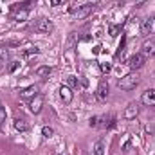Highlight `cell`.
Segmentation results:
<instances>
[{"label": "cell", "instance_id": "obj_7", "mask_svg": "<svg viewBox=\"0 0 155 155\" xmlns=\"http://www.w3.org/2000/svg\"><path fill=\"white\" fill-rule=\"evenodd\" d=\"M141 101H143V105H146V107H155V88L144 90L143 96H141Z\"/></svg>", "mask_w": 155, "mask_h": 155}, {"label": "cell", "instance_id": "obj_10", "mask_svg": "<svg viewBox=\"0 0 155 155\" xmlns=\"http://www.w3.org/2000/svg\"><path fill=\"white\" fill-rule=\"evenodd\" d=\"M35 96H38V87H35V85H31V87L20 90V97H22V99H29V101H31Z\"/></svg>", "mask_w": 155, "mask_h": 155}, {"label": "cell", "instance_id": "obj_24", "mask_svg": "<svg viewBox=\"0 0 155 155\" xmlns=\"http://www.w3.org/2000/svg\"><path fill=\"white\" fill-rule=\"evenodd\" d=\"M67 81H69V87H78V79L74 76H69Z\"/></svg>", "mask_w": 155, "mask_h": 155}, {"label": "cell", "instance_id": "obj_26", "mask_svg": "<svg viewBox=\"0 0 155 155\" xmlns=\"http://www.w3.org/2000/svg\"><path fill=\"white\" fill-rule=\"evenodd\" d=\"M146 132H148V134H153V126L148 124V126H146Z\"/></svg>", "mask_w": 155, "mask_h": 155}, {"label": "cell", "instance_id": "obj_23", "mask_svg": "<svg viewBox=\"0 0 155 155\" xmlns=\"http://www.w3.org/2000/svg\"><path fill=\"white\" fill-rule=\"evenodd\" d=\"M5 117H7V112H5V108H2V107H0V124L5 121Z\"/></svg>", "mask_w": 155, "mask_h": 155}, {"label": "cell", "instance_id": "obj_1", "mask_svg": "<svg viewBox=\"0 0 155 155\" xmlns=\"http://www.w3.org/2000/svg\"><path fill=\"white\" fill-rule=\"evenodd\" d=\"M137 85H139V76H137L135 72H130V74L123 76L117 81V87H119L121 90H134Z\"/></svg>", "mask_w": 155, "mask_h": 155}, {"label": "cell", "instance_id": "obj_27", "mask_svg": "<svg viewBox=\"0 0 155 155\" xmlns=\"http://www.w3.org/2000/svg\"><path fill=\"white\" fill-rule=\"evenodd\" d=\"M60 2H61V0H51V4H52V5H60Z\"/></svg>", "mask_w": 155, "mask_h": 155}, {"label": "cell", "instance_id": "obj_13", "mask_svg": "<svg viewBox=\"0 0 155 155\" xmlns=\"http://www.w3.org/2000/svg\"><path fill=\"white\" fill-rule=\"evenodd\" d=\"M9 63V52L5 47H0V71Z\"/></svg>", "mask_w": 155, "mask_h": 155}, {"label": "cell", "instance_id": "obj_20", "mask_svg": "<svg viewBox=\"0 0 155 155\" xmlns=\"http://www.w3.org/2000/svg\"><path fill=\"white\" fill-rule=\"evenodd\" d=\"M99 124H101V117H99V116L90 117V126H92V128H97Z\"/></svg>", "mask_w": 155, "mask_h": 155}, {"label": "cell", "instance_id": "obj_5", "mask_svg": "<svg viewBox=\"0 0 155 155\" xmlns=\"http://www.w3.org/2000/svg\"><path fill=\"white\" fill-rule=\"evenodd\" d=\"M137 116H139V105H137V103H130V105L124 108V112H123V117L128 119V121L135 119Z\"/></svg>", "mask_w": 155, "mask_h": 155}, {"label": "cell", "instance_id": "obj_6", "mask_svg": "<svg viewBox=\"0 0 155 155\" xmlns=\"http://www.w3.org/2000/svg\"><path fill=\"white\" fill-rule=\"evenodd\" d=\"M141 54H143L144 58H153L155 56V40H146V41L143 43Z\"/></svg>", "mask_w": 155, "mask_h": 155}, {"label": "cell", "instance_id": "obj_25", "mask_svg": "<svg viewBox=\"0 0 155 155\" xmlns=\"http://www.w3.org/2000/svg\"><path fill=\"white\" fill-rule=\"evenodd\" d=\"M134 2H135V5H137V7H141V5H144L148 0H134Z\"/></svg>", "mask_w": 155, "mask_h": 155}, {"label": "cell", "instance_id": "obj_31", "mask_svg": "<svg viewBox=\"0 0 155 155\" xmlns=\"http://www.w3.org/2000/svg\"><path fill=\"white\" fill-rule=\"evenodd\" d=\"M153 40H155V38H153Z\"/></svg>", "mask_w": 155, "mask_h": 155}, {"label": "cell", "instance_id": "obj_30", "mask_svg": "<svg viewBox=\"0 0 155 155\" xmlns=\"http://www.w3.org/2000/svg\"><path fill=\"white\" fill-rule=\"evenodd\" d=\"M152 155H155V153H152Z\"/></svg>", "mask_w": 155, "mask_h": 155}, {"label": "cell", "instance_id": "obj_19", "mask_svg": "<svg viewBox=\"0 0 155 155\" xmlns=\"http://www.w3.org/2000/svg\"><path fill=\"white\" fill-rule=\"evenodd\" d=\"M41 134H43V137H47V139H49V137H52L54 130H52L51 126H43V128H41Z\"/></svg>", "mask_w": 155, "mask_h": 155}, {"label": "cell", "instance_id": "obj_15", "mask_svg": "<svg viewBox=\"0 0 155 155\" xmlns=\"http://www.w3.org/2000/svg\"><path fill=\"white\" fill-rule=\"evenodd\" d=\"M27 16H29L27 9H20V11H16V13H15V20H16V22H25V20H27Z\"/></svg>", "mask_w": 155, "mask_h": 155}, {"label": "cell", "instance_id": "obj_9", "mask_svg": "<svg viewBox=\"0 0 155 155\" xmlns=\"http://www.w3.org/2000/svg\"><path fill=\"white\" fill-rule=\"evenodd\" d=\"M60 99L63 101V103H71L72 101V88L69 87V85H61L60 87Z\"/></svg>", "mask_w": 155, "mask_h": 155}, {"label": "cell", "instance_id": "obj_11", "mask_svg": "<svg viewBox=\"0 0 155 155\" xmlns=\"http://www.w3.org/2000/svg\"><path fill=\"white\" fill-rule=\"evenodd\" d=\"M92 7H94V5H79L76 11H74V16H76L78 20H83V18H87V16L92 13Z\"/></svg>", "mask_w": 155, "mask_h": 155}, {"label": "cell", "instance_id": "obj_4", "mask_svg": "<svg viewBox=\"0 0 155 155\" xmlns=\"http://www.w3.org/2000/svg\"><path fill=\"white\" fill-rule=\"evenodd\" d=\"M107 97H108V83L107 81H101L97 85V90H96V99L101 101V103H105Z\"/></svg>", "mask_w": 155, "mask_h": 155}, {"label": "cell", "instance_id": "obj_12", "mask_svg": "<svg viewBox=\"0 0 155 155\" xmlns=\"http://www.w3.org/2000/svg\"><path fill=\"white\" fill-rule=\"evenodd\" d=\"M152 31H153V16H148V18H144L143 24H141V33H143V35H150Z\"/></svg>", "mask_w": 155, "mask_h": 155}, {"label": "cell", "instance_id": "obj_21", "mask_svg": "<svg viewBox=\"0 0 155 155\" xmlns=\"http://www.w3.org/2000/svg\"><path fill=\"white\" fill-rule=\"evenodd\" d=\"M99 67H101V72H105V74H108V72L112 71V65H110V63H101Z\"/></svg>", "mask_w": 155, "mask_h": 155}, {"label": "cell", "instance_id": "obj_14", "mask_svg": "<svg viewBox=\"0 0 155 155\" xmlns=\"http://www.w3.org/2000/svg\"><path fill=\"white\" fill-rule=\"evenodd\" d=\"M15 128H16L18 132H27V130H29V124H27L25 119H16V121H15Z\"/></svg>", "mask_w": 155, "mask_h": 155}, {"label": "cell", "instance_id": "obj_18", "mask_svg": "<svg viewBox=\"0 0 155 155\" xmlns=\"http://www.w3.org/2000/svg\"><path fill=\"white\" fill-rule=\"evenodd\" d=\"M18 69H20V61H16V60H15V61H9V69H7L9 74H15Z\"/></svg>", "mask_w": 155, "mask_h": 155}, {"label": "cell", "instance_id": "obj_2", "mask_svg": "<svg viewBox=\"0 0 155 155\" xmlns=\"http://www.w3.org/2000/svg\"><path fill=\"white\" fill-rule=\"evenodd\" d=\"M35 31H38V33H52L54 31V24L51 20H47V18H40L35 24Z\"/></svg>", "mask_w": 155, "mask_h": 155}, {"label": "cell", "instance_id": "obj_28", "mask_svg": "<svg viewBox=\"0 0 155 155\" xmlns=\"http://www.w3.org/2000/svg\"><path fill=\"white\" fill-rule=\"evenodd\" d=\"M88 4L90 5H96V4H99V0H88Z\"/></svg>", "mask_w": 155, "mask_h": 155}, {"label": "cell", "instance_id": "obj_16", "mask_svg": "<svg viewBox=\"0 0 155 155\" xmlns=\"http://www.w3.org/2000/svg\"><path fill=\"white\" fill-rule=\"evenodd\" d=\"M51 72H52L51 67H38V69H36V76L38 78H45V76H49Z\"/></svg>", "mask_w": 155, "mask_h": 155}, {"label": "cell", "instance_id": "obj_3", "mask_svg": "<svg viewBox=\"0 0 155 155\" xmlns=\"http://www.w3.org/2000/svg\"><path fill=\"white\" fill-rule=\"evenodd\" d=\"M144 61H146V58H144L141 52H137V54L130 56V60H128V67L135 71V69H141V67L144 65Z\"/></svg>", "mask_w": 155, "mask_h": 155}, {"label": "cell", "instance_id": "obj_22", "mask_svg": "<svg viewBox=\"0 0 155 155\" xmlns=\"http://www.w3.org/2000/svg\"><path fill=\"white\" fill-rule=\"evenodd\" d=\"M119 31H121L119 27H116V25H110V36H114V38H116L117 35H119Z\"/></svg>", "mask_w": 155, "mask_h": 155}, {"label": "cell", "instance_id": "obj_29", "mask_svg": "<svg viewBox=\"0 0 155 155\" xmlns=\"http://www.w3.org/2000/svg\"><path fill=\"white\" fill-rule=\"evenodd\" d=\"M153 31H155V16H153Z\"/></svg>", "mask_w": 155, "mask_h": 155}, {"label": "cell", "instance_id": "obj_17", "mask_svg": "<svg viewBox=\"0 0 155 155\" xmlns=\"http://www.w3.org/2000/svg\"><path fill=\"white\" fill-rule=\"evenodd\" d=\"M94 155H105V144H103V141H97L94 144Z\"/></svg>", "mask_w": 155, "mask_h": 155}, {"label": "cell", "instance_id": "obj_8", "mask_svg": "<svg viewBox=\"0 0 155 155\" xmlns=\"http://www.w3.org/2000/svg\"><path fill=\"white\" fill-rule=\"evenodd\" d=\"M41 108H43V97L38 94V96H35V97L31 99V103H29V110H31L33 114H40Z\"/></svg>", "mask_w": 155, "mask_h": 155}]
</instances>
